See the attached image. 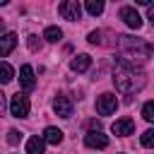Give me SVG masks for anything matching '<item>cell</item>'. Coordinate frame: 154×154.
I'll use <instances>...</instances> for the list:
<instances>
[{"label":"cell","instance_id":"6da1fadb","mask_svg":"<svg viewBox=\"0 0 154 154\" xmlns=\"http://www.w3.org/2000/svg\"><path fill=\"white\" fill-rule=\"evenodd\" d=\"M152 55V46L142 38H135V36H118V63H125V65H142L147 58Z\"/></svg>","mask_w":154,"mask_h":154},{"label":"cell","instance_id":"7a4b0ae2","mask_svg":"<svg viewBox=\"0 0 154 154\" xmlns=\"http://www.w3.org/2000/svg\"><path fill=\"white\" fill-rule=\"evenodd\" d=\"M113 84L120 94H135L144 87V72L132 67V65L118 63L116 70H113Z\"/></svg>","mask_w":154,"mask_h":154},{"label":"cell","instance_id":"3957f363","mask_svg":"<svg viewBox=\"0 0 154 154\" xmlns=\"http://www.w3.org/2000/svg\"><path fill=\"white\" fill-rule=\"evenodd\" d=\"M58 12H60V17H63V19L77 22V19L82 17V5H79L77 0H65V2H60V5H58Z\"/></svg>","mask_w":154,"mask_h":154},{"label":"cell","instance_id":"277c9868","mask_svg":"<svg viewBox=\"0 0 154 154\" xmlns=\"http://www.w3.org/2000/svg\"><path fill=\"white\" fill-rule=\"evenodd\" d=\"M10 113H12L14 118H26V116H29V99L17 91V94L10 99Z\"/></svg>","mask_w":154,"mask_h":154},{"label":"cell","instance_id":"5b68a950","mask_svg":"<svg viewBox=\"0 0 154 154\" xmlns=\"http://www.w3.org/2000/svg\"><path fill=\"white\" fill-rule=\"evenodd\" d=\"M118 108V99H116V94H101L99 99H96V113L99 116H111L113 111Z\"/></svg>","mask_w":154,"mask_h":154},{"label":"cell","instance_id":"8992f818","mask_svg":"<svg viewBox=\"0 0 154 154\" xmlns=\"http://www.w3.org/2000/svg\"><path fill=\"white\" fill-rule=\"evenodd\" d=\"M72 99L70 96H65V94H58L55 99H53V111L60 116V118H70L72 116Z\"/></svg>","mask_w":154,"mask_h":154},{"label":"cell","instance_id":"52a82bcc","mask_svg":"<svg viewBox=\"0 0 154 154\" xmlns=\"http://www.w3.org/2000/svg\"><path fill=\"white\" fill-rule=\"evenodd\" d=\"M84 144L91 147V149H106L108 147V137L101 132V130H89L84 135Z\"/></svg>","mask_w":154,"mask_h":154},{"label":"cell","instance_id":"ba28073f","mask_svg":"<svg viewBox=\"0 0 154 154\" xmlns=\"http://www.w3.org/2000/svg\"><path fill=\"white\" fill-rule=\"evenodd\" d=\"M120 19H123L130 29H135V31L142 26V17L137 14V10H135V7H128V5H125V7H120Z\"/></svg>","mask_w":154,"mask_h":154},{"label":"cell","instance_id":"9c48e42d","mask_svg":"<svg viewBox=\"0 0 154 154\" xmlns=\"http://www.w3.org/2000/svg\"><path fill=\"white\" fill-rule=\"evenodd\" d=\"M19 84H22L24 91H31V89L36 87V79H34V70H31V65H22V67H19Z\"/></svg>","mask_w":154,"mask_h":154},{"label":"cell","instance_id":"30bf717a","mask_svg":"<svg viewBox=\"0 0 154 154\" xmlns=\"http://www.w3.org/2000/svg\"><path fill=\"white\" fill-rule=\"evenodd\" d=\"M116 135H120V137H125V135H132L135 132V120L132 118H120V120H116L113 123V128H111Z\"/></svg>","mask_w":154,"mask_h":154},{"label":"cell","instance_id":"8fae6325","mask_svg":"<svg viewBox=\"0 0 154 154\" xmlns=\"http://www.w3.org/2000/svg\"><path fill=\"white\" fill-rule=\"evenodd\" d=\"M14 46H17V34H2L0 36V58H5V55H10L12 51H14Z\"/></svg>","mask_w":154,"mask_h":154},{"label":"cell","instance_id":"7c38bea8","mask_svg":"<svg viewBox=\"0 0 154 154\" xmlns=\"http://www.w3.org/2000/svg\"><path fill=\"white\" fill-rule=\"evenodd\" d=\"M89 65H91V58H89L87 53H82V55H75V58H72L70 70H72V72H87Z\"/></svg>","mask_w":154,"mask_h":154},{"label":"cell","instance_id":"4fadbf2b","mask_svg":"<svg viewBox=\"0 0 154 154\" xmlns=\"http://www.w3.org/2000/svg\"><path fill=\"white\" fill-rule=\"evenodd\" d=\"M46 140L43 137H29L26 140V154H43Z\"/></svg>","mask_w":154,"mask_h":154},{"label":"cell","instance_id":"5bb4252c","mask_svg":"<svg viewBox=\"0 0 154 154\" xmlns=\"http://www.w3.org/2000/svg\"><path fill=\"white\" fill-rule=\"evenodd\" d=\"M43 140H46L48 144H60V142H63V130H58V128H46V130H43Z\"/></svg>","mask_w":154,"mask_h":154},{"label":"cell","instance_id":"9a60e30c","mask_svg":"<svg viewBox=\"0 0 154 154\" xmlns=\"http://www.w3.org/2000/svg\"><path fill=\"white\" fill-rule=\"evenodd\" d=\"M12 77H14V70H12V65H7V63H0V84H7V82H12Z\"/></svg>","mask_w":154,"mask_h":154},{"label":"cell","instance_id":"2e32d148","mask_svg":"<svg viewBox=\"0 0 154 154\" xmlns=\"http://www.w3.org/2000/svg\"><path fill=\"white\" fill-rule=\"evenodd\" d=\"M43 38L51 41V43H55V41L63 38V29H58V26H48V29L43 31Z\"/></svg>","mask_w":154,"mask_h":154},{"label":"cell","instance_id":"e0dca14e","mask_svg":"<svg viewBox=\"0 0 154 154\" xmlns=\"http://www.w3.org/2000/svg\"><path fill=\"white\" fill-rule=\"evenodd\" d=\"M87 12H89L91 17L101 14V12H103V2H101V0H89V2H87Z\"/></svg>","mask_w":154,"mask_h":154},{"label":"cell","instance_id":"ac0fdd59","mask_svg":"<svg viewBox=\"0 0 154 154\" xmlns=\"http://www.w3.org/2000/svg\"><path fill=\"white\" fill-rule=\"evenodd\" d=\"M140 142H142V147H154V128L144 130L142 137H140Z\"/></svg>","mask_w":154,"mask_h":154},{"label":"cell","instance_id":"d6986e66","mask_svg":"<svg viewBox=\"0 0 154 154\" xmlns=\"http://www.w3.org/2000/svg\"><path fill=\"white\" fill-rule=\"evenodd\" d=\"M142 116H144V120L154 123V101H147V103L142 106Z\"/></svg>","mask_w":154,"mask_h":154},{"label":"cell","instance_id":"ffe728a7","mask_svg":"<svg viewBox=\"0 0 154 154\" xmlns=\"http://www.w3.org/2000/svg\"><path fill=\"white\" fill-rule=\"evenodd\" d=\"M19 137H22V135H19L17 130H10V132H7V142H10V144H17Z\"/></svg>","mask_w":154,"mask_h":154},{"label":"cell","instance_id":"44dd1931","mask_svg":"<svg viewBox=\"0 0 154 154\" xmlns=\"http://www.w3.org/2000/svg\"><path fill=\"white\" fill-rule=\"evenodd\" d=\"M36 38H38V36H29V41H26L31 51H36V48H38V41H36Z\"/></svg>","mask_w":154,"mask_h":154},{"label":"cell","instance_id":"7402d4cb","mask_svg":"<svg viewBox=\"0 0 154 154\" xmlns=\"http://www.w3.org/2000/svg\"><path fill=\"white\" fill-rule=\"evenodd\" d=\"M99 36H101L99 31H91V34H89V43H99V41H101Z\"/></svg>","mask_w":154,"mask_h":154},{"label":"cell","instance_id":"603a6c76","mask_svg":"<svg viewBox=\"0 0 154 154\" xmlns=\"http://www.w3.org/2000/svg\"><path fill=\"white\" fill-rule=\"evenodd\" d=\"M5 106H7V101H5V94L0 91V116L5 113Z\"/></svg>","mask_w":154,"mask_h":154},{"label":"cell","instance_id":"cb8c5ba5","mask_svg":"<svg viewBox=\"0 0 154 154\" xmlns=\"http://www.w3.org/2000/svg\"><path fill=\"white\" fill-rule=\"evenodd\" d=\"M147 19L154 24V5H149V12H147Z\"/></svg>","mask_w":154,"mask_h":154},{"label":"cell","instance_id":"d4e9b609","mask_svg":"<svg viewBox=\"0 0 154 154\" xmlns=\"http://www.w3.org/2000/svg\"><path fill=\"white\" fill-rule=\"evenodd\" d=\"M2 29H5V24H2V19H0V31H2Z\"/></svg>","mask_w":154,"mask_h":154}]
</instances>
